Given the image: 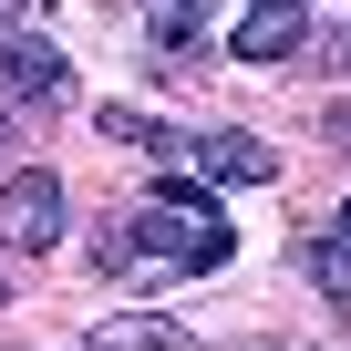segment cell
Returning <instances> with one entry per match:
<instances>
[{
  "label": "cell",
  "instance_id": "obj_1",
  "mask_svg": "<svg viewBox=\"0 0 351 351\" xmlns=\"http://www.w3.org/2000/svg\"><path fill=\"white\" fill-rule=\"evenodd\" d=\"M114 279L124 269H228V217H186V207H134V217H114L104 228V248H93Z\"/></svg>",
  "mask_w": 351,
  "mask_h": 351
},
{
  "label": "cell",
  "instance_id": "obj_2",
  "mask_svg": "<svg viewBox=\"0 0 351 351\" xmlns=\"http://www.w3.org/2000/svg\"><path fill=\"white\" fill-rule=\"evenodd\" d=\"M62 176L52 165H21V176H0V248H21V258H52L62 238Z\"/></svg>",
  "mask_w": 351,
  "mask_h": 351
},
{
  "label": "cell",
  "instance_id": "obj_3",
  "mask_svg": "<svg viewBox=\"0 0 351 351\" xmlns=\"http://www.w3.org/2000/svg\"><path fill=\"white\" fill-rule=\"evenodd\" d=\"M186 176H207V186H217V176H228V186H269L279 155H269L248 124H217V134H186Z\"/></svg>",
  "mask_w": 351,
  "mask_h": 351
},
{
  "label": "cell",
  "instance_id": "obj_4",
  "mask_svg": "<svg viewBox=\"0 0 351 351\" xmlns=\"http://www.w3.org/2000/svg\"><path fill=\"white\" fill-rule=\"evenodd\" d=\"M0 104H73V52L62 42H11L0 52Z\"/></svg>",
  "mask_w": 351,
  "mask_h": 351
},
{
  "label": "cell",
  "instance_id": "obj_5",
  "mask_svg": "<svg viewBox=\"0 0 351 351\" xmlns=\"http://www.w3.org/2000/svg\"><path fill=\"white\" fill-rule=\"evenodd\" d=\"M300 42H310V11H300V0H248L238 32H228V52H238V62H289Z\"/></svg>",
  "mask_w": 351,
  "mask_h": 351
},
{
  "label": "cell",
  "instance_id": "obj_6",
  "mask_svg": "<svg viewBox=\"0 0 351 351\" xmlns=\"http://www.w3.org/2000/svg\"><path fill=\"white\" fill-rule=\"evenodd\" d=\"M145 32H155L165 62H176V52H197V42L217 32V0H145Z\"/></svg>",
  "mask_w": 351,
  "mask_h": 351
},
{
  "label": "cell",
  "instance_id": "obj_7",
  "mask_svg": "<svg viewBox=\"0 0 351 351\" xmlns=\"http://www.w3.org/2000/svg\"><path fill=\"white\" fill-rule=\"evenodd\" d=\"M104 134H114V145H134V155H155V165H186V134L155 124V114H134V104H104Z\"/></svg>",
  "mask_w": 351,
  "mask_h": 351
},
{
  "label": "cell",
  "instance_id": "obj_8",
  "mask_svg": "<svg viewBox=\"0 0 351 351\" xmlns=\"http://www.w3.org/2000/svg\"><path fill=\"white\" fill-rule=\"evenodd\" d=\"M93 351H176V320L124 310V320H104V330H93Z\"/></svg>",
  "mask_w": 351,
  "mask_h": 351
},
{
  "label": "cell",
  "instance_id": "obj_9",
  "mask_svg": "<svg viewBox=\"0 0 351 351\" xmlns=\"http://www.w3.org/2000/svg\"><path fill=\"white\" fill-rule=\"evenodd\" d=\"M320 134H330V145H351V104H330V114H320Z\"/></svg>",
  "mask_w": 351,
  "mask_h": 351
},
{
  "label": "cell",
  "instance_id": "obj_10",
  "mask_svg": "<svg viewBox=\"0 0 351 351\" xmlns=\"http://www.w3.org/2000/svg\"><path fill=\"white\" fill-rule=\"evenodd\" d=\"M21 11H32V0H0V32H11V21H21Z\"/></svg>",
  "mask_w": 351,
  "mask_h": 351
},
{
  "label": "cell",
  "instance_id": "obj_11",
  "mask_svg": "<svg viewBox=\"0 0 351 351\" xmlns=\"http://www.w3.org/2000/svg\"><path fill=\"white\" fill-rule=\"evenodd\" d=\"M0 300H11V269H0Z\"/></svg>",
  "mask_w": 351,
  "mask_h": 351
},
{
  "label": "cell",
  "instance_id": "obj_12",
  "mask_svg": "<svg viewBox=\"0 0 351 351\" xmlns=\"http://www.w3.org/2000/svg\"><path fill=\"white\" fill-rule=\"evenodd\" d=\"M0 134H11V124H0Z\"/></svg>",
  "mask_w": 351,
  "mask_h": 351
}]
</instances>
